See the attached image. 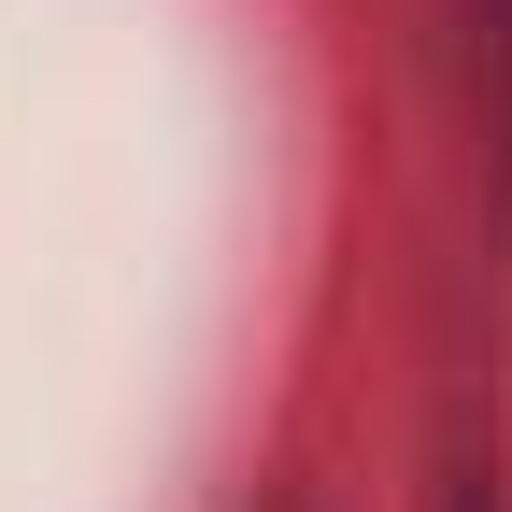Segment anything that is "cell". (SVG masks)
I'll list each match as a JSON object with an SVG mask.
<instances>
[{"mask_svg": "<svg viewBox=\"0 0 512 512\" xmlns=\"http://www.w3.org/2000/svg\"><path fill=\"white\" fill-rule=\"evenodd\" d=\"M456 43H470V114H484V185H498V228H512V0H456Z\"/></svg>", "mask_w": 512, "mask_h": 512, "instance_id": "6da1fadb", "label": "cell"}, {"mask_svg": "<svg viewBox=\"0 0 512 512\" xmlns=\"http://www.w3.org/2000/svg\"><path fill=\"white\" fill-rule=\"evenodd\" d=\"M427 512H512V456H498V427H456V441H441Z\"/></svg>", "mask_w": 512, "mask_h": 512, "instance_id": "7a4b0ae2", "label": "cell"}]
</instances>
